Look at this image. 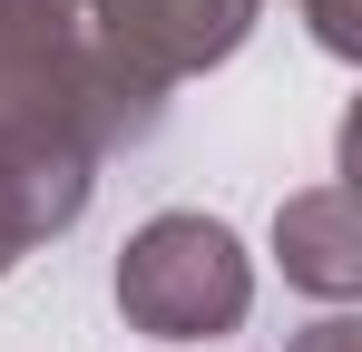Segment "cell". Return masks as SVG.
Here are the masks:
<instances>
[{
	"instance_id": "1",
	"label": "cell",
	"mask_w": 362,
	"mask_h": 352,
	"mask_svg": "<svg viewBox=\"0 0 362 352\" xmlns=\"http://www.w3.org/2000/svg\"><path fill=\"white\" fill-rule=\"evenodd\" d=\"M167 88L108 49L88 0H0V147H69L108 167L147 147Z\"/></svg>"
},
{
	"instance_id": "4",
	"label": "cell",
	"mask_w": 362,
	"mask_h": 352,
	"mask_svg": "<svg viewBox=\"0 0 362 352\" xmlns=\"http://www.w3.org/2000/svg\"><path fill=\"white\" fill-rule=\"evenodd\" d=\"M274 254H284V284L313 293V303H353L362 293V216H353V186L343 176H323V186H303L274 206Z\"/></svg>"
},
{
	"instance_id": "3",
	"label": "cell",
	"mask_w": 362,
	"mask_h": 352,
	"mask_svg": "<svg viewBox=\"0 0 362 352\" xmlns=\"http://www.w3.org/2000/svg\"><path fill=\"white\" fill-rule=\"evenodd\" d=\"M88 20L108 30V49L127 69H147L177 98L186 78H206V69H226L245 49V30L264 20V0H88Z\"/></svg>"
},
{
	"instance_id": "2",
	"label": "cell",
	"mask_w": 362,
	"mask_h": 352,
	"mask_svg": "<svg viewBox=\"0 0 362 352\" xmlns=\"http://www.w3.org/2000/svg\"><path fill=\"white\" fill-rule=\"evenodd\" d=\"M118 313L157 343H216L255 313V264L216 216H147L118 254Z\"/></svg>"
},
{
	"instance_id": "7",
	"label": "cell",
	"mask_w": 362,
	"mask_h": 352,
	"mask_svg": "<svg viewBox=\"0 0 362 352\" xmlns=\"http://www.w3.org/2000/svg\"><path fill=\"white\" fill-rule=\"evenodd\" d=\"M10 264H20V254H10V245H0V274H10Z\"/></svg>"
},
{
	"instance_id": "6",
	"label": "cell",
	"mask_w": 362,
	"mask_h": 352,
	"mask_svg": "<svg viewBox=\"0 0 362 352\" xmlns=\"http://www.w3.org/2000/svg\"><path fill=\"white\" fill-rule=\"evenodd\" d=\"M284 352H362V323H353V313H323V323H303Z\"/></svg>"
},
{
	"instance_id": "8",
	"label": "cell",
	"mask_w": 362,
	"mask_h": 352,
	"mask_svg": "<svg viewBox=\"0 0 362 352\" xmlns=\"http://www.w3.org/2000/svg\"><path fill=\"white\" fill-rule=\"evenodd\" d=\"M167 352H186V343H167Z\"/></svg>"
},
{
	"instance_id": "5",
	"label": "cell",
	"mask_w": 362,
	"mask_h": 352,
	"mask_svg": "<svg viewBox=\"0 0 362 352\" xmlns=\"http://www.w3.org/2000/svg\"><path fill=\"white\" fill-rule=\"evenodd\" d=\"M303 20H313V49L362 59V20H353V0H303Z\"/></svg>"
}]
</instances>
